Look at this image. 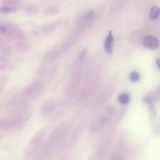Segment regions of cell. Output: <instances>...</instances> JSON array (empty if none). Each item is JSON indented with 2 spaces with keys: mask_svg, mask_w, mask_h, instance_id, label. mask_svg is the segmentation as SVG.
Returning <instances> with one entry per match:
<instances>
[{
  "mask_svg": "<svg viewBox=\"0 0 160 160\" xmlns=\"http://www.w3.org/2000/svg\"><path fill=\"white\" fill-rule=\"evenodd\" d=\"M60 11V9L57 6H51L47 8L44 11V16H51L56 14Z\"/></svg>",
  "mask_w": 160,
  "mask_h": 160,
  "instance_id": "obj_17",
  "label": "cell"
},
{
  "mask_svg": "<svg viewBox=\"0 0 160 160\" xmlns=\"http://www.w3.org/2000/svg\"><path fill=\"white\" fill-rule=\"evenodd\" d=\"M44 132L43 131H39L32 137V139L28 144L27 149V154L28 155L33 154L37 152L42 146L44 140Z\"/></svg>",
  "mask_w": 160,
  "mask_h": 160,
  "instance_id": "obj_7",
  "label": "cell"
},
{
  "mask_svg": "<svg viewBox=\"0 0 160 160\" xmlns=\"http://www.w3.org/2000/svg\"><path fill=\"white\" fill-rule=\"evenodd\" d=\"M24 124V119L20 115H11L0 119V130L19 129Z\"/></svg>",
  "mask_w": 160,
  "mask_h": 160,
  "instance_id": "obj_5",
  "label": "cell"
},
{
  "mask_svg": "<svg viewBox=\"0 0 160 160\" xmlns=\"http://www.w3.org/2000/svg\"><path fill=\"white\" fill-rule=\"evenodd\" d=\"M43 88V82L40 79H35L24 88L23 94L28 98H35L41 94Z\"/></svg>",
  "mask_w": 160,
  "mask_h": 160,
  "instance_id": "obj_6",
  "label": "cell"
},
{
  "mask_svg": "<svg viewBox=\"0 0 160 160\" xmlns=\"http://www.w3.org/2000/svg\"><path fill=\"white\" fill-rule=\"evenodd\" d=\"M16 48H18L19 50L21 51H25L28 48V44L22 41H19L16 44Z\"/></svg>",
  "mask_w": 160,
  "mask_h": 160,
  "instance_id": "obj_22",
  "label": "cell"
},
{
  "mask_svg": "<svg viewBox=\"0 0 160 160\" xmlns=\"http://www.w3.org/2000/svg\"><path fill=\"white\" fill-rule=\"evenodd\" d=\"M93 18L94 14L92 11L86 12L79 15L75 21L74 29L72 35L78 38L80 34L89 26Z\"/></svg>",
  "mask_w": 160,
  "mask_h": 160,
  "instance_id": "obj_4",
  "label": "cell"
},
{
  "mask_svg": "<svg viewBox=\"0 0 160 160\" xmlns=\"http://www.w3.org/2000/svg\"><path fill=\"white\" fill-rule=\"evenodd\" d=\"M129 79L132 82H138L140 79V74L137 71H133L129 74Z\"/></svg>",
  "mask_w": 160,
  "mask_h": 160,
  "instance_id": "obj_20",
  "label": "cell"
},
{
  "mask_svg": "<svg viewBox=\"0 0 160 160\" xmlns=\"http://www.w3.org/2000/svg\"><path fill=\"white\" fill-rule=\"evenodd\" d=\"M8 64V59L2 55L0 54V69H4Z\"/></svg>",
  "mask_w": 160,
  "mask_h": 160,
  "instance_id": "obj_21",
  "label": "cell"
},
{
  "mask_svg": "<svg viewBox=\"0 0 160 160\" xmlns=\"http://www.w3.org/2000/svg\"><path fill=\"white\" fill-rule=\"evenodd\" d=\"M114 41V38L112 34V32L109 31L108 36L106 38L104 44V48L106 52L111 54L112 52V42Z\"/></svg>",
  "mask_w": 160,
  "mask_h": 160,
  "instance_id": "obj_15",
  "label": "cell"
},
{
  "mask_svg": "<svg viewBox=\"0 0 160 160\" xmlns=\"http://www.w3.org/2000/svg\"><path fill=\"white\" fill-rule=\"evenodd\" d=\"M12 52V48L9 42L5 38L0 36V54L9 56Z\"/></svg>",
  "mask_w": 160,
  "mask_h": 160,
  "instance_id": "obj_12",
  "label": "cell"
},
{
  "mask_svg": "<svg viewBox=\"0 0 160 160\" xmlns=\"http://www.w3.org/2000/svg\"><path fill=\"white\" fill-rule=\"evenodd\" d=\"M57 108L56 102L51 99L46 100L42 104L41 111L44 114H49L53 112Z\"/></svg>",
  "mask_w": 160,
  "mask_h": 160,
  "instance_id": "obj_13",
  "label": "cell"
},
{
  "mask_svg": "<svg viewBox=\"0 0 160 160\" xmlns=\"http://www.w3.org/2000/svg\"><path fill=\"white\" fill-rule=\"evenodd\" d=\"M64 52L61 46L54 47L47 51L44 54V58L48 61L52 62L57 60Z\"/></svg>",
  "mask_w": 160,
  "mask_h": 160,
  "instance_id": "obj_10",
  "label": "cell"
},
{
  "mask_svg": "<svg viewBox=\"0 0 160 160\" xmlns=\"http://www.w3.org/2000/svg\"><path fill=\"white\" fill-rule=\"evenodd\" d=\"M142 44L146 48L155 50L159 46V41L158 38L152 35H147L144 36L142 40Z\"/></svg>",
  "mask_w": 160,
  "mask_h": 160,
  "instance_id": "obj_11",
  "label": "cell"
},
{
  "mask_svg": "<svg viewBox=\"0 0 160 160\" xmlns=\"http://www.w3.org/2000/svg\"><path fill=\"white\" fill-rule=\"evenodd\" d=\"M25 12L29 15H35L38 12V8L34 4H29L26 7Z\"/></svg>",
  "mask_w": 160,
  "mask_h": 160,
  "instance_id": "obj_19",
  "label": "cell"
},
{
  "mask_svg": "<svg viewBox=\"0 0 160 160\" xmlns=\"http://www.w3.org/2000/svg\"><path fill=\"white\" fill-rule=\"evenodd\" d=\"M26 99L21 96H18L9 102V106L11 107V111L14 113H18L19 112L24 111L28 102L26 101Z\"/></svg>",
  "mask_w": 160,
  "mask_h": 160,
  "instance_id": "obj_8",
  "label": "cell"
},
{
  "mask_svg": "<svg viewBox=\"0 0 160 160\" xmlns=\"http://www.w3.org/2000/svg\"><path fill=\"white\" fill-rule=\"evenodd\" d=\"M4 6L0 8L1 13H11L18 10L21 6L20 0H3Z\"/></svg>",
  "mask_w": 160,
  "mask_h": 160,
  "instance_id": "obj_9",
  "label": "cell"
},
{
  "mask_svg": "<svg viewBox=\"0 0 160 160\" xmlns=\"http://www.w3.org/2000/svg\"><path fill=\"white\" fill-rule=\"evenodd\" d=\"M86 52V48L82 49L72 64L66 90V93L69 95L75 93L80 86L81 82V68L84 61Z\"/></svg>",
  "mask_w": 160,
  "mask_h": 160,
  "instance_id": "obj_1",
  "label": "cell"
},
{
  "mask_svg": "<svg viewBox=\"0 0 160 160\" xmlns=\"http://www.w3.org/2000/svg\"><path fill=\"white\" fill-rule=\"evenodd\" d=\"M61 23V19L56 20L53 22H51L44 24V26H42L41 27V30L44 34L51 33V32H53L54 31H55L60 26Z\"/></svg>",
  "mask_w": 160,
  "mask_h": 160,
  "instance_id": "obj_14",
  "label": "cell"
},
{
  "mask_svg": "<svg viewBox=\"0 0 160 160\" xmlns=\"http://www.w3.org/2000/svg\"><path fill=\"white\" fill-rule=\"evenodd\" d=\"M130 99H131V98L129 94L126 92H122L118 96V101L122 104L126 105L128 104L130 101Z\"/></svg>",
  "mask_w": 160,
  "mask_h": 160,
  "instance_id": "obj_18",
  "label": "cell"
},
{
  "mask_svg": "<svg viewBox=\"0 0 160 160\" xmlns=\"http://www.w3.org/2000/svg\"><path fill=\"white\" fill-rule=\"evenodd\" d=\"M159 14H160V7L157 5H154L152 6L149 12V18L152 20L156 19L158 18Z\"/></svg>",
  "mask_w": 160,
  "mask_h": 160,
  "instance_id": "obj_16",
  "label": "cell"
},
{
  "mask_svg": "<svg viewBox=\"0 0 160 160\" xmlns=\"http://www.w3.org/2000/svg\"><path fill=\"white\" fill-rule=\"evenodd\" d=\"M68 128L64 126H59L54 129L49 134L47 142L42 151L44 156H49L53 153L58 144L68 134Z\"/></svg>",
  "mask_w": 160,
  "mask_h": 160,
  "instance_id": "obj_2",
  "label": "cell"
},
{
  "mask_svg": "<svg viewBox=\"0 0 160 160\" xmlns=\"http://www.w3.org/2000/svg\"><path fill=\"white\" fill-rule=\"evenodd\" d=\"M0 36L11 40H21L24 37L23 31L9 22H0Z\"/></svg>",
  "mask_w": 160,
  "mask_h": 160,
  "instance_id": "obj_3",
  "label": "cell"
},
{
  "mask_svg": "<svg viewBox=\"0 0 160 160\" xmlns=\"http://www.w3.org/2000/svg\"><path fill=\"white\" fill-rule=\"evenodd\" d=\"M156 63L157 64V66L160 69V58H158L156 60Z\"/></svg>",
  "mask_w": 160,
  "mask_h": 160,
  "instance_id": "obj_23",
  "label": "cell"
}]
</instances>
